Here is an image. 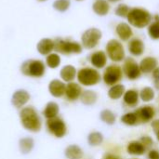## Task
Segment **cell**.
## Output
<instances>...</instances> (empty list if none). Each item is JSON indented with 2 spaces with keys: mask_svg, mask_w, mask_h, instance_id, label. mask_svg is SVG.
<instances>
[{
  "mask_svg": "<svg viewBox=\"0 0 159 159\" xmlns=\"http://www.w3.org/2000/svg\"><path fill=\"white\" fill-rule=\"evenodd\" d=\"M20 119L24 129L32 132H38L41 129V119L37 112L31 106L25 107L20 114Z\"/></svg>",
  "mask_w": 159,
  "mask_h": 159,
  "instance_id": "obj_1",
  "label": "cell"
},
{
  "mask_svg": "<svg viewBox=\"0 0 159 159\" xmlns=\"http://www.w3.org/2000/svg\"><path fill=\"white\" fill-rule=\"evenodd\" d=\"M128 20L131 25L137 28H144L152 20V15L149 11L141 7L131 8L128 15Z\"/></svg>",
  "mask_w": 159,
  "mask_h": 159,
  "instance_id": "obj_2",
  "label": "cell"
},
{
  "mask_svg": "<svg viewBox=\"0 0 159 159\" xmlns=\"http://www.w3.org/2000/svg\"><path fill=\"white\" fill-rule=\"evenodd\" d=\"M21 73L27 76L41 77L45 74V65L38 60H28L21 65Z\"/></svg>",
  "mask_w": 159,
  "mask_h": 159,
  "instance_id": "obj_3",
  "label": "cell"
},
{
  "mask_svg": "<svg viewBox=\"0 0 159 159\" xmlns=\"http://www.w3.org/2000/svg\"><path fill=\"white\" fill-rule=\"evenodd\" d=\"M77 79L84 86H94L101 81V75L93 68H82L77 73Z\"/></svg>",
  "mask_w": 159,
  "mask_h": 159,
  "instance_id": "obj_4",
  "label": "cell"
},
{
  "mask_svg": "<svg viewBox=\"0 0 159 159\" xmlns=\"http://www.w3.org/2000/svg\"><path fill=\"white\" fill-rule=\"evenodd\" d=\"M54 49L60 53L68 55V54H72V53H81L82 47L77 42L57 39L54 42Z\"/></svg>",
  "mask_w": 159,
  "mask_h": 159,
  "instance_id": "obj_5",
  "label": "cell"
},
{
  "mask_svg": "<svg viewBox=\"0 0 159 159\" xmlns=\"http://www.w3.org/2000/svg\"><path fill=\"white\" fill-rule=\"evenodd\" d=\"M106 51L108 57L113 61H121L125 58V50L122 44L116 39L110 40L106 45Z\"/></svg>",
  "mask_w": 159,
  "mask_h": 159,
  "instance_id": "obj_6",
  "label": "cell"
},
{
  "mask_svg": "<svg viewBox=\"0 0 159 159\" xmlns=\"http://www.w3.org/2000/svg\"><path fill=\"white\" fill-rule=\"evenodd\" d=\"M123 76L122 68L118 65H110L106 68L103 74V80L106 85L114 86L121 80Z\"/></svg>",
  "mask_w": 159,
  "mask_h": 159,
  "instance_id": "obj_7",
  "label": "cell"
},
{
  "mask_svg": "<svg viewBox=\"0 0 159 159\" xmlns=\"http://www.w3.org/2000/svg\"><path fill=\"white\" fill-rule=\"evenodd\" d=\"M102 38V32L97 28H90L82 34V44L86 48H95Z\"/></svg>",
  "mask_w": 159,
  "mask_h": 159,
  "instance_id": "obj_8",
  "label": "cell"
},
{
  "mask_svg": "<svg viewBox=\"0 0 159 159\" xmlns=\"http://www.w3.org/2000/svg\"><path fill=\"white\" fill-rule=\"evenodd\" d=\"M47 127H48V131L57 138H62L66 134V131H67L65 123L63 122L62 119L59 117L48 119Z\"/></svg>",
  "mask_w": 159,
  "mask_h": 159,
  "instance_id": "obj_9",
  "label": "cell"
},
{
  "mask_svg": "<svg viewBox=\"0 0 159 159\" xmlns=\"http://www.w3.org/2000/svg\"><path fill=\"white\" fill-rule=\"evenodd\" d=\"M123 71L126 74L127 77L130 80H135L139 78L142 73L140 69V65H138V63L132 58H127L125 60L123 65Z\"/></svg>",
  "mask_w": 159,
  "mask_h": 159,
  "instance_id": "obj_10",
  "label": "cell"
},
{
  "mask_svg": "<svg viewBox=\"0 0 159 159\" xmlns=\"http://www.w3.org/2000/svg\"><path fill=\"white\" fill-rule=\"evenodd\" d=\"M30 100V94L24 89H19L14 92L11 98V103L16 108H20L28 102Z\"/></svg>",
  "mask_w": 159,
  "mask_h": 159,
  "instance_id": "obj_11",
  "label": "cell"
},
{
  "mask_svg": "<svg viewBox=\"0 0 159 159\" xmlns=\"http://www.w3.org/2000/svg\"><path fill=\"white\" fill-rule=\"evenodd\" d=\"M135 113H136V115L138 116L139 121H142L143 123H147L150 120H152V118L156 115L155 109L150 105L143 106V107L139 108Z\"/></svg>",
  "mask_w": 159,
  "mask_h": 159,
  "instance_id": "obj_12",
  "label": "cell"
},
{
  "mask_svg": "<svg viewBox=\"0 0 159 159\" xmlns=\"http://www.w3.org/2000/svg\"><path fill=\"white\" fill-rule=\"evenodd\" d=\"M65 84L58 79L52 80L48 85V90L50 94L56 98H60L65 93Z\"/></svg>",
  "mask_w": 159,
  "mask_h": 159,
  "instance_id": "obj_13",
  "label": "cell"
},
{
  "mask_svg": "<svg viewBox=\"0 0 159 159\" xmlns=\"http://www.w3.org/2000/svg\"><path fill=\"white\" fill-rule=\"evenodd\" d=\"M81 93H82L81 87L76 83L70 82L65 88L64 94L69 101H75L81 96Z\"/></svg>",
  "mask_w": 159,
  "mask_h": 159,
  "instance_id": "obj_14",
  "label": "cell"
},
{
  "mask_svg": "<svg viewBox=\"0 0 159 159\" xmlns=\"http://www.w3.org/2000/svg\"><path fill=\"white\" fill-rule=\"evenodd\" d=\"M90 62L96 68H99V69L103 68L106 65V62H107L106 54L103 51H102V50L94 52L90 56Z\"/></svg>",
  "mask_w": 159,
  "mask_h": 159,
  "instance_id": "obj_15",
  "label": "cell"
},
{
  "mask_svg": "<svg viewBox=\"0 0 159 159\" xmlns=\"http://www.w3.org/2000/svg\"><path fill=\"white\" fill-rule=\"evenodd\" d=\"M157 61L153 57H146L140 63L141 72L144 74H149L153 72L157 68Z\"/></svg>",
  "mask_w": 159,
  "mask_h": 159,
  "instance_id": "obj_16",
  "label": "cell"
},
{
  "mask_svg": "<svg viewBox=\"0 0 159 159\" xmlns=\"http://www.w3.org/2000/svg\"><path fill=\"white\" fill-rule=\"evenodd\" d=\"M116 34L119 36L120 39H122L123 41H128L133 34L131 28L129 27V24L125 23V22H121L119 23L116 28Z\"/></svg>",
  "mask_w": 159,
  "mask_h": 159,
  "instance_id": "obj_17",
  "label": "cell"
},
{
  "mask_svg": "<svg viewBox=\"0 0 159 159\" xmlns=\"http://www.w3.org/2000/svg\"><path fill=\"white\" fill-rule=\"evenodd\" d=\"M54 49V41L49 38H44L37 44V50L42 55H48Z\"/></svg>",
  "mask_w": 159,
  "mask_h": 159,
  "instance_id": "obj_18",
  "label": "cell"
},
{
  "mask_svg": "<svg viewBox=\"0 0 159 159\" xmlns=\"http://www.w3.org/2000/svg\"><path fill=\"white\" fill-rule=\"evenodd\" d=\"M129 52L134 56H141L144 51V45L143 42L139 38L132 39L129 44Z\"/></svg>",
  "mask_w": 159,
  "mask_h": 159,
  "instance_id": "obj_19",
  "label": "cell"
},
{
  "mask_svg": "<svg viewBox=\"0 0 159 159\" xmlns=\"http://www.w3.org/2000/svg\"><path fill=\"white\" fill-rule=\"evenodd\" d=\"M93 10L96 14L100 16H104L109 12L110 6L106 0H96L93 3Z\"/></svg>",
  "mask_w": 159,
  "mask_h": 159,
  "instance_id": "obj_20",
  "label": "cell"
},
{
  "mask_svg": "<svg viewBox=\"0 0 159 159\" xmlns=\"http://www.w3.org/2000/svg\"><path fill=\"white\" fill-rule=\"evenodd\" d=\"M128 153L132 156H142L145 153L146 148L142 144L141 142H131L128 145Z\"/></svg>",
  "mask_w": 159,
  "mask_h": 159,
  "instance_id": "obj_21",
  "label": "cell"
},
{
  "mask_svg": "<svg viewBox=\"0 0 159 159\" xmlns=\"http://www.w3.org/2000/svg\"><path fill=\"white\" fill-rule=\"evenodd\" d=\"M59 114V105L54 102H49L44 111H43V115L47 119H51L54 117H57V115Z\"/></svg>",
  "mask_w": 159,
  "mask_h": 159,
  "instance_id": "obj_22",
  "label": "cell"
},
{
  "mask_svg": "<svg viewBox=\"0 0 159 159\" xmlns=\"http://www.w3.org/2000/svg\"><path fill=\"white\" fill-rule=\"evenodd\" d=\"M76 75V70L72 65H66L61 70V77L66 82H72Z\"/></svg>",
  "mask_w": 159,
  "mask_h": 159,
  "instance_id": "obj_23",
  "label": "cell"
},
{
  "mask_svg": "<svg viewBox=\"0 0 159 159\" xmlns=\"http://www.w3.org/2000/svg\"><path fill=\"white\" fill-rule=\"evenodd\" d=\"M65 156L68 159H81L83 157V151L77 145H70L65 150Z\"/></svg>",
  "mask_w": 159,
  "mask_h": 159,
  "instance_id": "obj_24",
  "label": "cell"
},
{
  "mask_svg": "<svg viewBox=\"0 0 159 159\" xmlns=\"http://www.w3.org/2000/svg\"><path fill=\"white\" fill-rule=\"evenodd\" d=\"M139 102V94L134 89H129L124 93V102L129 106H135Z\"/></svg>",
  "mask_w": 159,
  "mask_h": 159,
  "instance_id": "obj_25",
  "label": "cell"
},
{
  "mask_svg": "<svg viewBox=\"0 0 159 159\" xmlns=\"http://www.w3.org/2000/svg\"><path fill=\"white\" fill-rule=\"evenodd\" d=\"M125 93V87L121 84H116L111 87L108 91V96L113 100H117L121 98Z\"/></svg>",
  "mask_w": 159,
  "mask_h": 159,
  "instance_id": "obj_26",
  "label": "cell"
},
{
  "mask_svg": "<svg viewBox=\"0 0 159 159\" xmlns=\"http://www.w3.org/2000/svg\"><path fill=\"white\" fill-rule=\"evenodd\" d=\"M19 146H20V152L24 155H27L34 148V140L32 138H29V137L22 138L19 142Z\"/></svg>",
  "mask_w": 159,
  "mask_h": 159,
  "instance_id": "obj_27",
  "label": "cell"
},
{
  "mask_svg": "<svg viewBox=\"0 0 159 159\" xmlns=\"http://www.w3.org/2000/svg\"><path fill=\"white\" fill-rule=\"evenodd\" d=\"M81 102L86 105H92L97 100V94L92 90H85L81 93Z\"/></svg>",
  "mask_w": 159,
  "mask_h": 159,
  "instance_id": "obj_28",
  "label": "cell"
},
{
  "mask_svg": "<svg viewBox=\"0 0 159 159\" xmlns=\"http://www.w3.org/2000/svg\"><path fill=\"white\" fill-rule=\"evenodd\" d=\"M148 34L153 39H159V15L155 16V21L148 27Z\"/></svg>",
  "mask_w": 159,
  "mask_h": 159,
  "instance_id": "obj_29",
  "label": "cell"
},
{
  "mask_svg": "<svg viewBox=\"0 0 159 159\" xmlns=\"http://www.w3.org/2000/svg\"><path fill=\"white\" fill-rule=\"evenodd\" d=\"M103 141V136L100 132H92L88 137V142L91 146L100 145Z\"/></svg>",
  "mask_w": 159,
  "mask_h": 159,
  "instance_id": "obj_30",
  "label": "cell"
},
{
  "mask_svg": "<svg viewBox=\"0 0 159 159\" xmlns=\"http://www.w3.org/2000/svg\"><path fill=\"white\" fill-rule=\"evenodd\" d=\"M121 121L128 126H134L138 123L139 119L136 113H128L121 117Z\"/></svg>",
  "mask_w": 159,
  "mask_h": 159,
  "instance_id": "obj_31",
  "label": "cell"
},
{
  "mask_svg": "<svg viewBox=\"0 0 159 159\" xmlns=\"http://www.w3.org/2000/svg\"><path fill=\"white\" fill-rule=\"evenodd\" d=\"M100 116H101V119L108 125H113L116 122V116L110 110H103L101 113Z\"/></svg>",
  "mask_w": 159,
  "mask_h": 159,
  "instance_id": "obj_32",
  "label": "cell"
},
{
  "mask_svg": "<svg viewBox=\"0 0 159 159\" xmlns=\"http://www.w3.org/2000/svg\"><path fill=\"white\" fill-rule=\"evenodd\" d=\"M140 97L143 102H150L155 98V91L152 88L146 87L142 89L140 93Z\"/></svg>",
  "mask_w": 159,
  "mask_h": 159,
  "instance_id": "obj_33",
  "label": "cell"
},
{
  "mask_svg": "<svg viewBox=\"0 0 159 159\" xmlns=\"http://www.w3.org/2000/svg\"><path fill=\"white\" fill-rule=\"evenodd\" d=\"M47 64L50 68H57L61 63V58L56 53H51L47 57Z\"/></svg>",
  "mask_w": 159,
  "mask_h": 159,
  "instance_id": "obj_34",
  "label": "cell"
},
{
  "mask_svg": "<svg viewBox=\"0 0 159 159\" xmlns=\"http://www.w3.org/2000/svg\"><path fill=\"white\" fill-rule=\"evenodd\" d=\"M53 7L55 9L59 11H65L70 7V0H56L53 4Z\"/></svg>",
  "mask_w": 159,
  "mask_h": 159,
  "instance_id": "obj_35",
  "label": "cell"
},
{
  "mask_svg": "<svg viewBox=\"0 0 159 159\" xmlns=\"http://www.w3.org/2000/svg\"><path fill=\"white\" fill-rule=\"evenodd\" d=\"M129 7L125 5V4H120L116 10V15L120 16V17H123V18H128V15H129Z\"/></svg>",
  "mask_w": 159,
  "mask_h": 159,
  "instance_id": "obj_36",
  "label": "cell"
},
{
  "mask_svg": "<svg viewBox=\"0 0 159 159\" xmlns=\"http://www.w3.org/2000/svg\"><path fill=\"white\" fill-rule=\"evenodd\" d=\"M140 142L142 143V144H143L145 148H149V147H151V146L154 144V142H153L152 138H150L149 136H143V137L141 139Z\"/></svg>",
  "mask_w": 159,
  "mask_h": 159,
  "instance_id": "obj_37",
  "label": "cell"
},
{
  "mask_svg": "<svg viewBox=\"0 0 159 159\" xmlns=\"http://www.w3.org/2000/svg\"><path fill=\"white\" fill-rule=\"evenodd\" d=\"M148 159H159V152L157 150H151L148 154Z\"/></svg>",
  "mask_w": 159,
  "mask_h": 159,
  "instance_id": "obj_38",
  "label": "cell"
},
{
  "mask_svg": "<svg viewBox=\"0 0 159 159\" xmlns=\"http://www.w3.org/2000/svg\"><path fill=\"white\" fill-rule=\"evenodd\" d=\"M152 128L154 129V131L156 133L159 132V119H157V120H154L152 122Z\"/></svg>",
  "mask_w": 159,
  "mask_h": 159,
  "instance_id": "obj_39",
  "label": "cell"
},
{
  "mask_svg": "<svg viewBox=\"0 0 159 159\" xmlns=\"http://www.w3.org/2000/svg\"><path fill=\"white\" fill-rule=\"evenodd\" d=\"M153 77H154V79H157V78H159V67H157V68L153 71Z\"/></svg>",
  "mask_w": 159,
  "mask_h": 159,
  "instance_id": "obj_40",
  "label": "cell"
},
{
  "mask_svg": "<svg viewBox=\"0 0 159 159\" xmlns=\"http://www.w3.org/2000/svg\"><path fill=\"white\" fill-rule=\"evenodd\" d=\"M103 159H120V158H119L118 157L115 156V155H112V154H106Z\"/></svg>",
  "mask_w": 159,
  "mask_h": 159,
  "instance_id": "obj_41",
  "label": "cell"
},
{
  "mask_svg": "<svg viewBox=\"0 0 159 159\" xmlns=\"http://www.w3.org/2000/svg\"><path fill=\"white\" fill-rule=\"evenodd\" d=\"M155 86H156V88L159 89V78L157 79H155Z\"/></svg>",
  "mask_w": 159,
  "mask_h": 159,
  "instance_id": "obj_42",
  "label": "cell"
},
{
  "mask_svg": "<svg viewBox=\"0 0 159 159\" xmlns=\"http://www.w3.org/2000/svg\"><path fill=\"white\" fill-rule=\"evenodd\" d=\"M157 134V140L159 141V132H157V133H156Z\"/></svg>",
  "mask_w": 159,
  "mask_h": 159,
  "instance_id": "obj_43",
  "label": "cell"
},
{
  "mask_svg": "<svg viewBox=\"0 0 159 159\" xmlns=\"http://www.w3.org/2000/svg\"><path fill=\"white\" fill-rule=\"evenodd\" d=\"M110 2H116V1H119V0H109Z\"/></svg>",
  "mask_w": 159,
  "mask_h": 159,
  "instance_id": "obj_44",
  "label": "cell"
},
{
  "mask_svg": "<svg viewBox=\"0 0 159 159\" xmlns=\"http://www.w3.org/2000/svg\"><path fill=\"white\" fill-rule=\"evenodd\" d=\"M38 1H46V0H38Z\"/></svg>",
  "mask_w": 159,
  "mask_h": 159,
  "instance_id": "obj_45",
  "label": "cell"
},
{
  "mask_svg": "<svg viewBox=\"0 0 159 159\" xmlns=\"http://www.w3.org/2000/svg\"><path fill=\"white\" fill-rule=\"evenodd\" d=\"M78 1H81V0H78Z\"/></svg>",
  "mask_w": 159,
  "mask_h": 159,
  "instance_id": "obj_46",
  "label": "cell"
}]
</instances>
